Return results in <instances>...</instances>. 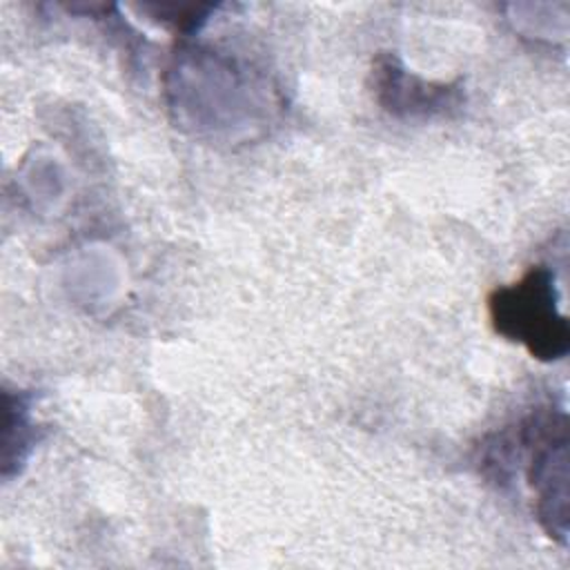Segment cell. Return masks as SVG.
<instances>
[{
  "instance_id": "7a4b0ae2",
  "label": "cell",
  "mask_w": 570,
  "mask_h": 570,
  "mask_svg": "<svg viewBox=\"0 0 570 570\" xmlns=\"http://www.w3.org/2000/svg\"><path fill=\"white\" fill-rule=\"evenodd\" d=\"M528 452V481L537 492V519L559 543L568 541V423L563 410H537L517 432Z\"/></svg>"
},
{
  "instance_id": "6da1fadb",
  "label": "cell",
  "mask_w": 570,
  "mask_h": 570,
  "mask_svg": "<svg viewBox=\"0 0 570 570\" xmlns=\"http://www.w3.org/2000/svg\"><path fill=\"white\" fill-rule=\"evenodd\" d=\"M488 314L497 334L519 343L532 358L559 361L570 352V325L559 312L554 272L530 267L517 283L490 292Z\"/></svg>"
},
{
  "instance_id": "3957f363",
  "label": "cell",
  "mask_w": 570,
  "mask_h": 570,
  "mask_svg": "<svg viewBox=\"0 0 570 570\" xmlns=\"http://www.w3.org/2000/svg\"><path fill=\"white\" fill-rule=\"evenodd\" d=\"M379 102L399 116L443 114L459 102V89L430 85L407 73L394 58H381L374 67Z\"/></svg>"
}]
</instances>
